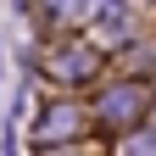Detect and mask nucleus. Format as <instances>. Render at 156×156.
I'll list each match as a JSON object with an SVG mask.
<instances>
[{"instance_id":"obj_3","label":"nucleus","mask_w":156,"mask_h":156,"mask_svg":"<svg viewBox=\"0 0 156 156\" xmlns=\"http://www.w3.org/2000/svg\"><path fill=\"white\" fill-rule=\"evenodd\" d=\"M140 112H145V95L134 89V84H123V89H112L106 101H101V117H106V123H134Z\"/></svg>"},{"instance_id":"obj_4","label":"nucleus","mask_w":156,"mask_h":156,"mask_svg":"<svg viewBox=\"0 0 156 156\" xmlns=\"http://www.w3.org/2000/svg\"><path fill=\"white\" fill-rule=\"evenodd\" d=\"M123 156H156V134H134L123 145Z\"/></svg>"},{"instance_id":"obj_2","label":"nucleus","mask_w":156,"mask_h":156,"mask_svg":"<svg viewBox=\"0 0 156 156\" xmlns=\"http://www.w3.org/2000/svg\"><path fill=\"white\" fill-rule=\"evenodd\" d=\"M95 67H101V56H95V50H84V45H67L62 56H50V73H56V78H67V84L89 78Z\"/></svg>"},{"instance_id":"obj_1","label":"nucleus","mask_w":156,"mask_h":156,"mask_svg":"<svg viewBox=\"0 0 156 156\" xmlns=\"http://www.w3.org/2000/svg\"><path fill=\"white\" fill-rule=\"evenodd\" d=\"M78 128H84V106H73V101H56V106H45L34 117V140L39 145H62V140H73Z\"/></svg>"}]
</instances>
